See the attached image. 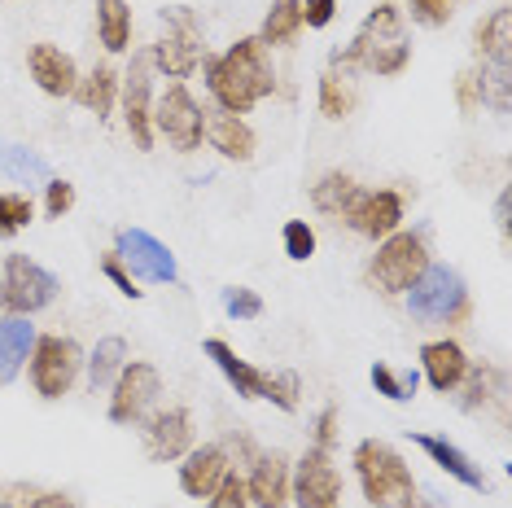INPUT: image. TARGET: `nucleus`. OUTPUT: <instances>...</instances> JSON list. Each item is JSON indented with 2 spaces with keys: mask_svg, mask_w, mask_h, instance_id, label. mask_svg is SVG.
<instances>
[{
  "mask_svg": "<svg viewBox=\"0 0 512 508\" xmlns=\"http://www.w3.org/2000/svg\"><path fill=\"white\" fill-rule=\"evenodd\" d=\"M206 66V88L219 101V110L228 114H246L254 110L263 97L276 92V75L267 62V44L259 36L237 40L224 57H202Z\"/></svg>",
  "mask_w": 512,
  "mask_h": 508,
  "instance_id": "obj_1",
  "label": "nucleus"
},
{
  "mask_svg": "<svg viewBox=\"0 0 512 508\" xmlns=\"http://www.w3.org/2000/svg\"><path fill=\"white\" fill-rule=\"evenodd\" d=\"M412 62V44L403 31V14L390 5H377L355 31V40L342 53H333V71H368V75H399Z\"/></svg>",
  "mask_w": 512,
  "mask_h": 508,
  "instance_id": "obj_2",
  "label": "nucleus"
},
{
  "mask_svg": "<svg viewBox=\"0 0 512 508\" xmlns=\"http://www.w3.org/2000/svg\"><path fill=\"white\" fill-rule=\"evenodd\" d=\"M355 473H359V487H364V500L372 508H399L416 495L407 460L390 443H377V438H364L355 447Z\"/></svg>",
  "mask_w": 512,
  "mask_h": 508,
  "instance_id": "obj_3",
  "label": "nucleus"
},
{
  "mask_svg": "<svg viewBox=\"0 0 512 508\" xmlns=\"http://www.w3.org/2000/svg\"><path fill=\"white\" fill-rule=\"evenodd\" d=\"M162 36L154 40V49H149V66L171 79H184L193 75L197 66H202V22H197V14L189 5H171L162 9Z\"/></svg>",
  "mask_w": 512,
  "mask_h": 508,
  "instance_id": "obj_4",
  "label": "nucleus"
},
{
  "mask_svg": "<svg viewBox=\"0 0 512 508\" xmlns=\"http://www.w3.org/2000/svg\"><path fill=\"white\" fill-rule=\"evenodd\" d=\"M407 311L416 325H438V320H464L469 311V290L464 276L447 263H425V272L407 285Z\"/></svg>",
  "mask_w": 512,
  "mask_h": 508,
  "instance_id": "obj_5",
  "label": "nucleus"
},
{
  "mask_svg": "<svg viewBox=\"0 0 512 508\" xmlns=\"http://www.w3.org/2000/svg\"><path fill=\"white\" fill-rule=\"evenodd\" d=\"M57 290H62V281L49 268H40L36 259H27V254H9L5 259V272H0V307L9 316H31V311L49 307Z\"/></svg>",
  "mask_w": 512,
  "mask_h": 508,
  "instance_id": "obj_6",
  "label": "nucleus"
},
{
  "mask_svg": "<svg viewBox=\"0 0 512 508\" xmlns=\"http://www.w3.org/2000/svg\"><path fill=\"white\" fill-rule=\"evenodd\" d=\"M429 254H425V237L421 233H390L372 254V285L381 294H407V285L425 272Z\"/></svg>",
  "mask_w": 512,
  "mask_h": 508,
  "instance_id": "obj_7",
  "label": "nucleus"
},
{
  "mask_svg": "<svg viewBox=\"0 0 512 508\" xmlns=\"http://www.w3.org/2000/svg\"><path fill=\"white\" fill-rule=\"evenodd\" d=\"M79 364H84V355H79V346L71 338H57V333L36 338V346H31V386H36V395L62 399L75 386Z\"/></svg>",
  "mask_w": 512,
  "mask_h": 508,
  "instance_id": "obj_8",
  "label": "nucleus"
},
{
  "mask_svg": "<svg viewBox=\"0 0 512 508\" xmlns=\"http://www.w3.org/2000/svg\"><path fill=\"white\" fill-rule=\"evenodd\" d=\"M289 500L298 508H342V473L329 460V452L311 447L289 473Z\"/></svg>",
  "mask_w": 512,
  "mask_h": 508,
  "instance_id": "obj_9",
  "label": "nucleus"
},
{
  "mask_svg": "<svg viewBox=\"0 0 512 508\" xmlns=\"http://www.w3.org/2000/svg\"><path fill=\"white\" fill-rule=\"evenodd\" d=\"M154 127L180 149V154H193L206 136V110L189 97V88L176 84V88L162 92V101L154 106Z\"/></svg>",
  "mask_w": 512,
  "mask_h": 508,
  "instance_id": "obj_10",
  "label": "nucleus"
},
{
  "mask_svg": "<svg viewBox=\"0 0 512 508\" xmlns=\"http://www.w3.org/2000/svg\"><path fill=\"white\" fill-rule=\"evenodd\" d=\"M114 395H110V421L114 425H136L149 412V403L162 395V377L154 364H123V373L114 377Z\"/></svg>",
  "mask_w": 512,
  "mask_h": 508,
  "instance_id": "obj_11",
  "label": "nucleus"
},
{
  "mask_svg": "<svg viewBox=\"0 0 512 508\" xmlns=\"http://www.w3.org/2000/svg\"><path fill=\"white\" fill-rule=\"evenodd\" d=\"M114 254L123 259V268H132V276H145L154 285H171L180 276L176 268V254L162 246L158 237H149L145 228H123L114 237Z\"/></svg>",
  "mask_w": 512,
  "mask_h": 508,
  "instance_id": "obj_12",
  "label": "nucleus"
},
{
  "mask_svg": "<svg viewBox=\"0 0 512 508\" xmlns=\"http://www.w3.org/2000/svg\"><path fill=\"white\" fill-rule=\"evenodd\" d=\"M149 53H136L132 66L123 75V119H127V132H132L136 149H149L154 145V106H149Z\"/></svg>",
  "mask_w": 512,
  "mask_h": 508,
  "instance_id": "obj_13",
  "label": "nucleus"
},
{
  "mask_svg": "<svg viewBox=\"0 0 512 508\" xmlns=\"http://www.w3.org/2000/svg\"><path fill=\"white\" fill-rule=\"evenodd\" d=\"M193 447V417L184 408H162L145 421V452L149 460H180Z\"/></svg>",
  "mask_w": 512,
  "mask_h": 508,
  "instance_id": "obj_14",
  "label": "nucleus"
},
{
  "mask_svg": "<svg viewBox=\"0 0 512 508\" xmlns=\"http://www.w3.org/2000/svg\"><path fill=\"white\" fill-rule=\"evenodd\" d=\"M346 224H351L359 237L386 241L390 233H399V224H403V198H399V193H390V189H381V193H359V202L351 206Z\"/></svg>",
  "mask_w": 512,
  "mask_h": 508,
  "instance_id": "obj_15",
  "label": "nucleus"
},
{
  "mask_svg": "<svg viewBox=\"0 0 512 508\" xmlns=\"http://www.w3.org/2000/svg\"><path fill=\"white\" fill-rule=\"evenodd\" d=\"M228 473V452L215 443L206 447H189V456H184L180 465V491L193 495V500H211V491L224 482Z\"/></svg>",
  "mask_w": 512,
  "mask_h": 508,
  "instance_id": "obj_16",
  "label": "nucleus"
},
{
  "mask_svg": "<svg viewBox=\"0 0 512 508\" xmlns=\"http://www.w3.org/2000/svg\"><path fill=\"white\" fill-rule=\"evenodd\" d=\"M27 66H31V79L40 84V92H49V97H75V88H79L75 62L57 49V44H36Z\"/></svg>",
  "mask_w": 512,
  "mask_h": 508,
  "instance_id": "obj_17",
  "label": "nucleus"
},
{
  "mask_svg": "<svg viewBox=\"0 0 512 508\" xmlns=\"http://www.w3.org/2000/svg\"><path fill=\"white\" fill-rule=\"evenodd\" d=\"M246 495H250V504H259V508H285L289 504V460L281 452L254 456Z\"/></svg>",
  "mask_w": 512,
  "mask_h": 508,
  "instance_id": "obj_18",
  "label": "nucleus"
},
{
  "mask_svg": "<svg viewBox=\"0 0 512 508\" xmlns=\"http://www.w3.org/2000/svg\"><path fill=\"white\" fill-rule=\"evenodd\" d=\"M412 443L421 447V452L434 460V465L447 473V478H456L460 487H469V491H486V478H482V469L473 465L469 456L460 452L456 443H447V438H434V434H412Z\"/></svg>",
  "mask_w": 512,
  "mask_h": 508,
  "instance_id": "obj_19",
  "label": "nucleus"
},
{
  "mask_svg": "<svg viewBox=\"0 0 512 508\" xmlns=\"http://www.w3.org/2000/svg\"><path fill=\"white\" fill-rule=\"evenodd\" d=\"M206 355L215 360V368L228 377V386L237 390L241 399H263V386H267V373H259L250 360H241L237 351L224 342V338H206Z\"/></svg>",
  "mask_w": 512,
  "mask_h": 508,
  "instance_id": "obj_20",
  "label": "nucleus"
},
{
  "mask_svg": "<svg viewBox=\"0 0 512 508\" xmlns=\"http://www.w3.org/2000/svg\"><path fill=\"white\" fill-rule=\"evenodd\" d=\"M31 346H36V325L27 316L0 320V386H9L22 373V364L31 360Z\"/></svg>",
  "mask_w": 512,
  "mask_h": 508,
  "instance_id": "obj_21",
  "label": "nucleus"
},
{
  "mask_svg": "<svg viewBox=\"0 0 512 508\" xmlns=\"http://www.w3.org/2000/svg\"><path fill=\"white\" fill-rule=\"evenodd\" d=\"M421 368L429 377V386L438 390V395H447V390H456L464 373H469V360H464V351L456 342H425L421 346Z\"/></svg>",
  "mask_w": 512,
  "mask_h": 508,
  "instance_id": "obj_22",
  "label": "nucleus"
},
{
  "mask_svg": "<svg viewBox=\"0 0 512 508\" xmlns=\"http://www.w3.org/2000/svg\"><path fill=\"white\" fill-rule=\"evenodd\" d=\"M206 136H211V145L224 158H232V163H250L254 158V132L246 127L241 114H228V110L206 114Z\"/></svg>",
  "mask_w": 512,
  "mask_h": 508,
  "instance_id": "obj_23",
  "label": "nucleus"
},
{
  "mask_svg": "<svg viewBox=\"0 0 512 508\" xmlns=\"http://www.w3.org/2000/svg\"><path fill=\"white\" fill-rule=\"evenodd\" d=\"M359 184L346 176V171H329L320 184H311V206H316L320 215H337V219H346L351 215V206L359 202Z\"/></svg>",
  "mask_w": 512,
  "mask_h": 508,
  "instance_id": "obj_24",
  "label": "nucleus"
},
{
  "mask_svg": "<svg viewBox=\"0 0 512 508\" xmlns=\"http://www.w3.org/2000/svg\"><path fill=\"white\" fill-rule=\"evenodd\" d=\"M0 171L18 184H49L53 180V167L44 163L36 149L14 145V141H5V136H0Z\"/></svg>",
  "mask_w": 512,
  "mask_h": 508,
  "instance_id": "obj_25",
  "label": "nucleus"
},
{
  "mask_svg": "<svg viewBox=\"0 0 512 508\" xmlns=\"http://www.w3.org/2000/svg\"><path fill=\"white\" fill-rule=\"evenodd\" d=\"M123 364H127V342L123 338H101L97 351L88 355V386H92V395H97V390H106V386H114V377L123 373Z\"/></svg>",
  "mask_w": 512,
  "mask_h": 508,
  "instance_id": "obj_26",
  "label": "nucleus"
},
{
  "mask_svg": "<svg viewBox=\"0 0 512 508\" xmlns=\"http://www.w3.org/2000/svg\"><path fill=\"white\" fill-rule=\"evenodd\" d=\"M97 31L110 53H123L132 44V9H127V0H97Z\"/></svg>",
  "mask_w": 512,
  "mask_h": 508,
  "instance_id": "obj_27",
  "label": "nucleus"
},
{
  "mask_svg": "<svg viewBox=\"0 0 512 508\" xmlns=\"http://www.w3.org/2000/svg\"><path fill=\"white\" fill-rule=\"evenodd\" d=\"M298 31H302V0H272L259 40L263 44H294Z\"/></svg>",
  "mask_w": 512,
  "mask_h": 508,
  "instance_id": "obj_28",
  "label": "nucleus"
},
{
  "mask_svg": "<svg viewBox=\"0 0 512 508\" xmlns=\"http://www.w3.org/2000/svg\"><path fill=\"white\" fill-rule=\"evenodd\" d=\"M75 97L84 101L97 119H106V114L114 110V97H119V75H114V66H97L88 79H79Z\"/></svg>",
  "mask_w": 512,
  "mask_h": 508,
  "instance_id": "obj_29",
  "label": "nucleus"
},
{
  "mask_svg": "<svg viewBox=\"0 0 512 508\" xmlns=\"http://www.w3.org/2000/svg\"><path fill=\"white\" fill-rule=\"evenodd\" d=\"M508 31H512V14L508 9H495L491 18L477 22L473 40H477V53L486 57V62H508Z\"/></svg>",
  "mask_w": 512,
  "mask_h": 508,
  "instance_id": "obj_30",
  "label": "nucleus"
},
{
  "mask_svg": "<svg viewBox=\"0 0 512 508\" xmlns=\"http://www.w3.org/2000/svg\"><path fill=\"white\" fill-rule=\"evenodd\" d=\"M460 386H464L460 408H464V412H477V408H486V403L495 399V390L504 386V373H499V368H491V364H482V368H469Z\"/></svg>",
  "mask_w": 512,
  "mask_h": 508,
  "instance_id": "obj_31",
  "label": "nucleus"
},
{
  "mask_svg": "<svg viewBox=\"0 0 512 508\" xmlns=\"http://www.w3.org/2000/svg\"><path fill=\"white\" fill-rule=\"evenodd\" d=\"M372 386H377V395H386L394 403H407L416 395V386H421V373H416V368L394 373L390 364H372Z\"/></svg>",
  "mask_w": 512,
  "mask_h": 508,
  "instance_id": "obj_32",
  "label": "nucleus"
},
{
  "mask_svg": "<svg viewBox=\"0 0 512 508\" xmlns=\"http://www.w3.org/2000/svg\"><path fill=\"white\" fill-rule=\"evenodd\" d=\"M477 92L486 106H495L499 114H508V62H491L477 71Z\"/></svg>",
  "mask_w": 512,
  "mask_h": 508,
  "instance_id": "obj_33",
  "label": "nucleus"
},
{
  "mask_svg": "<svg viewBox=\"0 0 512 508\" xmlns=\"http://www.w3.org/2000/svg\"><path fill=\"white\" fill-rule=\"evenodd\" d=\"M351 88L342 84V75L329 71V75H320V114L324 119H346L351 114Z\"/></svg>",
  "mask_w": 512,
  "mask_h": 508,
  "instance_id": "obj_34",
  "label": "nucleus"
},
{
  "mask_svg": "<svg viewBox=\"0 0 512 508\" xmlns=\"http://www.w3.org/2000/svg\"><path fill=\"white\" fill-rule=\"evenodd\" d=\"M31 198H22V193H0V237H14L22 228L31 224Z\"/></svg>",
  "mask_w": 512,
  "mask_h": 508,
  "instance_id": "obj_35",
  "label": "nucleus"
},
{
  "mask_svg": "<svg viewBox=\"0 0 512 508\" xmlns=\"http://www.w3.org/2000/svg\"><path fill=\"white\" fill-rule=\"evenodd\" d=\"M298 395H302L298 373H267V386H263V399L267 403H276L281 412H294L298 408Z\"/></svg>",
  "mask_w": 512,
  "mask_h": 508,
  "instance_id": "obj_36",
  "label": "nucleus"
},
{
  "mask_svg": "<svg viewBox=\"0 0 512 508\" xmlns=\"http://www.w3.org/2000/svg\"><path fill=\"white\" fill-rule=\"evenodd\" d=\"M281 241H285V254H289L294 263H307L311 254H316V228H311L307 219H289Z\"/></svg>",
  "mask_w": 512,
  "mask_h": 508,
  "instance_id": "obj_37",
  "label": "nucleus"
},
{
  "mask_svg": "<svg viewBox=\"0 0 512 508\" xmlns=\"http://www.w3.org/2000/svg\"><path fill=\"white\" fill-rule=\"evenodd\" d=\"M219 303H224V311L232 320H259L263 316V298L246 290V285H228L224 294H219Z\"/></svg>",
  "mask_w": 512,
  "mask_h": 508,
  "instance_id": "obj_38",
  "label": "nucleus"
},
{
  "mask_svg": "<svg viewBox=\"0 0 512 508\" xmlns=\"http://www.w3.org/2000/svg\"><path fill=\"white\" fill-rule=\"evenodd\" d=\"M206 508H250V495H246V482L237 478V473H224V482L211 491V500H206Z\"/></svg>",
  "mask_w": 512,
  "mask_h": 508,
  "instance_id": "obj_39",
  "label": "nucleus"
},
{
  "mask_svg": "<svg viewBox=\"0 0 512 508\" xmlns=\"http://www.w3.org/2000/svg\"><path fill=\"white\" fill-rule=\"evenodd\" d=\"M71 206H75V184L71 180H49L44 184V215L62 219Z\"/></svg>",
  "mask_w": 512,
  "mask_h": 508,
  "instance_id": "obj_40",
  "label": "nucleus"
},
{
  "mask_svg": "<svg viewBox=\"0 0 512 508\" xmlns=\"http://www.w3.org/2000/svg\"><path fill=\"white\" fill-rule=\"evenodd\" d=\"M451 5H456V0H412V18L425 22V27H447Z\"/></svg>",
  "mask_w": 512,
  "mask_h": 508,
  "instance_id": "obj_41",
  "label": "nucleus"
},
{
  "mask_svg": "<svg viewBox=\"0 0 512 508\" xmlns=\"http://www.w3.org/2000/svg\"><path fill=\"white\" fill-rule=\"evenodd\" d=\"M101 272H106V281H110V285H114V290H119L123 298H141V290H136L132 272L123 268V259H119V254H106V259H101Z\"/></svg>",
  "mask_w": 512,
  "mask_h": 508,
  "instance_id": "obj_42",
  "label": "nucleus"
},
{
  "mask_svg": "<svg viewBox=\"0 0 512 508\" xmlns=\"http://www.w3.org/2000/svg\"><path fill=\"white\" fill-rule=\"evenodd\" d=\"M333 14H337V0H307L302 5V27H329L333 22Z\"/></svg>",
  "mask_w": 512,
  "mask_h": 508,
  "instance_id": "obj_43",
  "label": "nucleus"
},
{
  "mask_svg": "<svg viewBox=\"0 0 512 508\" xmlns=\"http://www.w3.org/2000/svg\"><path fill=\"white\" fill-rule=\"evenodd\" d=\"M456 101H460L464 114H473L477 106H482V92H477V71H464L456 79Z\"/></svg>",
  "mask_w": 512,
  "mask_h": 508,
  "instance_id": "obj_44",
  "label": "nucleus"
},
{
  "mask_svg": "<svg viewBox=\"0 0 512 508\" xmlns=\"http://www.w3.org/2000/svg\"><path fill=\"white\" fill-rule=\"evenodd\" d=\"M333 443H337V408L329 403V408L316 417V447H320V452H329Z\"/></svg>",
  "mask_w": 512,
  "mask_h": 508,
  "instance_id": "obj_45",
  "label": "nucleus"
},
{
  "mask_svg": "<svg viewBox=\"0 0 512 508\" xmlns=\"http://www.w3.org/2000/svg\"><path fill=\"white\" fill-rule=\"evenodd\" d=\"M31 508H75V500H71V495L49 491V495H40V500H31Z\"/></svg>",
  "mask_w": 512,
  "mask_h": 508,
  "instance_id": "obj_46",
  "label": "nucleus"
},
{
  "mask_svg": "<svg viewBox=\"0 0 512 508\" xmlns=\"http://www.w3.org/2000/svg\"><path fill=\"white\" fill-rule=\"evenodd\" d=\"M495 224H499V233L508 237V189L499 193V202H495Z\"/></svg>",
  "mask_w": 512,
  "mask_h": 508,
  "instance_id": "obj_47",
  "label": "nucleus"
},
{
  "mask_svg": "<svg viewBox=\"0 0 512 508\" xmlns=\"http://www.w3.org/2000/svg\"><path fill=\"white\" fill-rule=\"evenodd\" d=\"M399 508H425L421 500H416V495H412V500H407V504H399Z\"/></svg>",
  "mask_w": 512,
  "mask_h": 508,
  "instance_id": "obj_48",
  "label": "nucleus"
},
{
  "mask_svg": "<svg viewBox=\"0 0 512 508\" xmlns=\"http://www.w3.org/2000/svg\"><path fill=\"white\" fill-rule=\"evenodd\" d=\"M0 508H14V504H5V500H0Z\"/></svg>",
  "mask_w": 512,
  "mask_h": 508,
  "instance_id": "obj_49",
  "label": "nucleus"
}]
</instances>
